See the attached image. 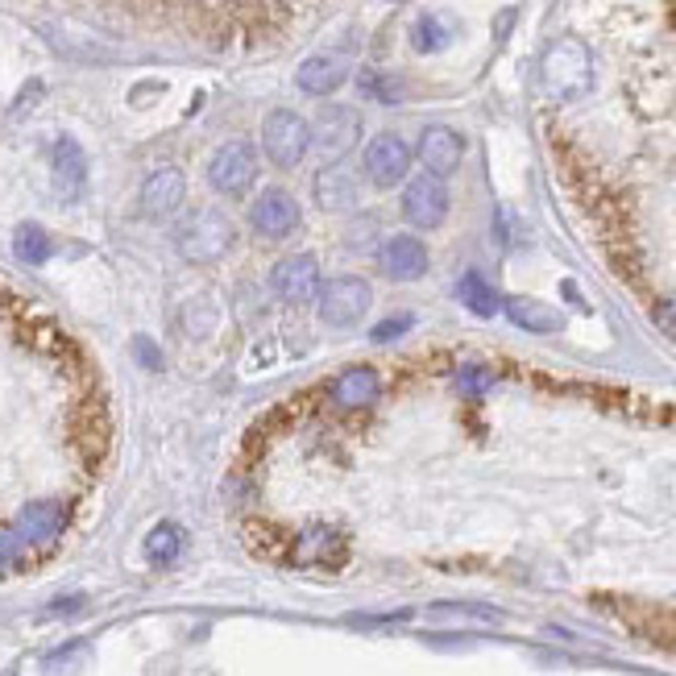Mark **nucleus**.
Here are the masks:
<instances>
[{"instance_id": "obj_1", "label": "nucleus", "mask_w": 676, "mask_h": 676, "mask_svg": "<svg viewBox=\"0 0 676 676\" xmlns=\"http://www.w3.org/2000/svg\"><path fill=\"white\" fill-rule=\"evenodd\" d=\"M237 245V224L229 212L220 208H200L191 212L179 229H175V249L183 262H195V266H208V262H220L224 253Z\"/></svg>"}, {"instance_id": "obj_2", "label": "nucleus", "mask_w": 676, "mask_h": 676, "mask_svg": "<svg viewBox=\"0 0 676 676\" xmlns=\"http://www.w3.org/2000/svg\"><path fill=\"white\" fill-rule=\"evenodd\" d=\"M540 79L556 100H577L589 92V83H594V59H589V50L577 38H560L544 50Z\"/></svg>"}, {"instance_id": "obj_3", "label": "nucleus", "mask_w": 676, "mask_h": 676, "mask_svg": "<svg viewBox=\"0 0 676 676\" xmlns=\"http://www.w3.org/2000/svg\"><path fill=\"white\" fill-rule=\"evenodd\" d=\"M316 307H320V320L328 328H349L357 320L370 316V307H374V291L365 278L357 274H336L328 278V283H320L316 291Z\"/></svg>"}, {"instance_id": "obj_4", "label": "nucleus", "mask_w": 676, "mask_h": 676, "mask_svg": "<svg viewBox=\"0 0 676 676\" xmlns=\"http://www.w3.org/2000/svg\"><path fill=\"white\" fill-rule=\"evenodd\" d=\"M307 150H312V125H307L295 108H274L262 121V154L278 166V171L299 166Z\"/></svg>"}, {"instance_id": "obj_5", "label": "nucleus", "mask_w": 676, "mask_h": 676, "mask_svg": "<svg viewBox=\"0 0 676 676\" xmlns=\"http://www.w3.org/2000/svg\"><path fill=\"white\" fill-rule=\"evenodd\" d=\"M258 171H262L258 150H253L249 142H229V146H220L208 162V187L216 195L237 200V195H245L253 183H258Z\"/></svg>"}, {"instance_id": "obj_6", "label": "nucleus", "mask_w": 676, "mask_h": 676, "mask_svg": "<svg viewBox=\"0 0 676 676\" xmlns=\"http://www.w3.org/2000/svg\"><path fill=\"white\" fill-rule=\"evenodd\" d=\"M303 224V208L287 187H266L249 208V229L266 237V241H287L299 233Z\"/></svg>"}, {"instance_id": "obj_7", "label": "nucleus", "mask_w": 676, "mask_h": 676, "mask_svg": "<svg viewBox=\"0 0 676 676\" xmlns=\"http://www.w3.org/2000/svg\"><path fill=\"white\" fill-rule=\"evenodd\" d=\"M320 291V262L312 258V253H287V258H278L274 270H270V295L278 303H307V299H316Z\"/></svg>"}, {"instance_id": "obj_8", "label": "nucleus", "mask_w": 676, "mask_h": 676, "mask_svg": "<svg viewBox=\"0 0 676 676\" xmlns=\"http://www.w3.org/2000/svg\"><path fill=\"white\" fill-rule=\"evenodd\" d=\"M411 171V146L399 133H378L370 146H365V175L374 187H394L403 183Z\"/></svg>"}, {"instance_id": "obj_9", "label": "nucleus", "mask_w": 676, "mask_h": 676, "mask_svg": "<svg viewBox=\"0 0 676 676\" xmlns=\"http://www.w3.org/2000/svg\"><path fill=\"white\" fill-rule=\"evenodd\" d=\"M312 200H316L324 212H349V208L361 200V175L353 171L345 158L320 166L316 179H312Z\"/></svg>"}, {"instance_id": "obj_10", "label": "nucleus", "mask_w": 676, "mask_h": 676, "mask_svg": "<svg viewBox=\"0 0 676 676\" xmlns=\"http://www.w3.org/2000/svg\"><path fill=\"white\" fill-rule=\"evenodd\" d=\"M378 266L394 283H415V278L428 274V245L415 233H394L378 249Z\"/></svg>"}, {"instance_id": "obj_11", "label": "nucleus", "mask_w": 676, "mask_h": 676, "mask_svg": "<svg viewBox=\"0 0 676 676\" xmlns=\"http://www.w3.org/2000/svg\"><path fill=\"white\" fill-rule=\"evenodd\" d=\"M403 216L415 229H440L448 216V187L436 175H419L403 191Z\"/></svg>"}, {"instance_id": "obj_12", "label": "nucleus", "mask_w": 676, "mask_h": 676, "mask_svg": "<svg viewBox=\"0 0 676 676\" xmlns=\"http://www.w3.org/2000/svg\"><path fill=\"white\" fill-rule=\"evenodd\" d=\"M312 142H316L324 154H332V158L349 154V150L361 142V117H357L353 108H345V104L320 108V117H316V125H312Z\"/></svg>"}, {"instance_id": "obj_13", "label": "nucleus", "mask_w": 676, "mask_h": 676, "mask_svg": "<svg viewBox=\"0 0 676 676\" xmlns=\"http://www.w3.org/2000/svg\"><path fill=\"white\" fill-rule=\"evenodd\" d=\"M187 200V175L179 166H158V171L142 183V212L150 220H166L175 216Z\"/></svg>"}, {"instance_id": "obj_14", "label": "nucleus", "mask_w": 676, "mask_h": 676, "mask_svg": "<svg viewBox=\"0 0 676 676\" xmlns=\"http://www.w3.org/2000/svg\"><path fill=\"white\" fill-rule=\"evenodd\" d=\"M461 158H465V137L457 129L428 125L424 133H419V162L428 166V175H436V179L453 175L461 166Z\"/></svg>"}, {"instance_id": "obj_15", "label": "nucleus", "mask_w": 676, "mask_h": 676, "mask_svg": "<svg viewBox=\"0 0 676 676\" xmlns=\"http://www.w3.org/2000/svg\"><path fill=\"white\" fill-rule=\"evenodd\" d=\"M345 79H349V59H341V54H312L295 71L303 96H332L336 88H345Z\"/></svg>"}, {"instance_id": "obj_16", "label": "nucleus", "mask_w": 676, "mask_h": 676, "mask_svg": "<svg viewBox=\"0 0 676 676\" xmlns=\"http://www.w3.org/2000/svg\"><path fill=\"white\" fill-rule=\"evenodd\" d=\"M328 394H332V403H336V407L361 411V407H370L378 394H382V378L370 370V365H353V370H345L341 378L328 386Z\"/></svg>"}, {"instance_id": "obj_17", "label": "nucleus", "mask_w": 676, "mask_h": 676, "mask_svg": "<svg viewBox=\"0 0 676 676\" xmlns=\"http://www.w3.org/2000/svg\"><path fill=\"white\" fill-rule=\"evenodd\" d=\"M50 171H54L59 195L75 200V195L83 191V183H88V158H83V150L71 142V137H59V142H54V154H50Z\"/></svg>"}, {"instance_id": "obj_18", "label": "nucleus", "mask_w": 676, "mask_h": 676, "mask_svg": "<svg viewBox=\"0 0 676 676\" xmlns=\"http://www.w3.org/2000/svg\"><path fill=\"white\" fill-rule=\"evenodd\" d=\"M506 320H511L515 328L523 332H560L565 328V316L556 312L552 303L544 299H527V295H515V299H506Z\"/></svg>"}, {"instance_id": "obj_19", "label": "nucleus", "mask_w": 676, "mask_h": 676, "mask_svg": "<svg viewBox=\"0 0 676 676\" xmlns=\"http://www.w3.org/2000/svg\"><path fill=\"white\" fill-rule=\"evenodd\" d=\"M179 328H183V336H191V341H204V336H212L220 328V303L208 299V295L187 299L183 312H179Z\"/></svg>"}, {"instance_id": "obj_20", "label": "nucleus", "mask_w": 676, "mask_h": 676, "mask_svg": "<svg viewBox=\"0 0 676 676\" xmlns=\"http://www.w3.org/2000/svg\"><path fill=\"white\" fill-rule=\"evenodd\" d=\"M424 614L440 618V623H502V610L498 606H482V602H436Z\"/></svg>"}, {"instance_id": "obj_21", "label": "nucleus", "mask_w": 676, "mask_h": 676, "mask_svg": "<svg viewBox=\"0 0 676 676\" xmlns=\"http://www.w3.org/2000/svg\"><path fill=\"white\" fill-rule=\"evenodd\" d=\"M457 299L469 307L477 320H490V316L498 312V291L486 283L482 274H465L461 283H457Z\"/></svg>"}, {"instance_id": "obj_22", "label": "nucleus", "mask_w": 676, "mask_h": 676, "mask_svg": "<svg viewBox=\"0 0 676 676\" xmlns=\"http://www.w3.org/2000/svg\"><path fill=\"white\" fill-rule=\"evenodd\" d=\"M179 552H183V531L175 523H158L146 535V556L154 560V565H175Z\"/></svg>"}, {"instance_id": "obj_23", "label": "nucleus", "mask_w": 676, "mask_h": 676, "mask_svg": "<svg viewBox=\"0 0 676 676\" xmlns=\"http://www.w3.org/2000/svg\"><path fill=\"white\" fill-rule=\"evenodd\" d=\"M448 42H453V30L440 21V17H432V13H424L415 25H411V46L419 50V54H436V50H444Z\"/></svg>"}, {"instance_id": "obj_24", "label": "nucleus", "mask_w": 676, "mask_h": 676, "mask_svg": "<svg viewBox=\"0 0 676 676\" xmlns=\"http://www.w3.org/2000/svg\"><path fill=\"white\" fill-rule=\"evenodd\" d=\"M13 249L25 262H46L50 258V237L38 229V224H21L17 237H13Z\"/></svg>"}, {"instance_id": "obj_25", "label": "nucleus", "mask_w": 676, "mask_h": 676, "mask_svg": "<svg viewBox=\"0 0 676 676\" xmlns=\"http://www.w3.org/2000/svg\"><path fill=\"white\" fill-rule=\"evenodd\" d=\"M361 92L370 96V100H382V104H394V100H403V83L399 79H390V75H378V71H365L361 79Z\"/></svg>"}, {"instance_id": "obj_26", "label": "nucleus", "mask_w": 676, "mask_h": 676, "mask_svg": "<svg viewBox=\"0 0 676 676\" xmlns=\"http://www.w3.org/2000/svg\"><path fill=\"white\" fill-rule=\"evenodd\" d=\"M415 328V316L411 312H399V316H390V320H382V324H374V345H390V341H399V336H407Z\"/></svg>"}, {"instance_id": "obj_27", "label": "nucleus", "mask_w": 676, "mask_h": 676, "mask_svg": "<svg viewBox=\"0 0 676 676\" xmlns=\"http://www.w3.org/2000/svg\"><path fill=\"white\" fill-rule=\"evenodd\" d=\"M457 382L477 394V390H490V386H494V374L486 370V365H465V370L457 374Z\"/></svg>"}, {"instance_id": "obj_28", "label": "nucleus", "mask_w": 676, "mask_h": 676, "mask_svg": "<svg viewBox=\"0 0 676 676\" xmlns=\"http://www.w3.org/2000/svg\"><path fill=\"white\" fill-rule=\"evenodd\" d=\"M137 353H142V361H146V365H154V370L162 365V357H158V349H154L150 341H137Z\"/></svg>"}, {"instance_id": "obj_29", "label": "nucleus", "mask_w": 676, "mask_h": 676, "mask_svg": "<svg viewBox=\"0 0 676 676\" xmlns=\"http://www.w3.org/2000/svg\"><path fill=\"white\" fill-rule=\"evenodd\" d=\"M394 5H399V0H394Z\"/></svg>"}]
</instances>
